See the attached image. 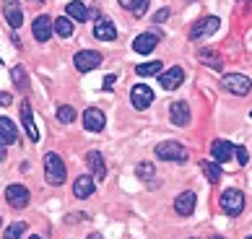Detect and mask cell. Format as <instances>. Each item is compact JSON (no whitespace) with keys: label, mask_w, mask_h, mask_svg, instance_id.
<instances>
[{"label":"cell","mask_w":252,"mask_h":239,"mask_svg":"<svg viewBox=\"0 0 252 239\" xmlns=\"http://www.w3.org/2000/svg\"><path fill=\"white\" fill-rule=\"evenodd\" d=\"M0 161H5V146L0 143Z\"/></svg>","instance_id":"obj_36"},{"label":"cell","mask_w":252,"mask_h":239,"mask_svg":"<svg viewBox=\"0 0 252 239\" xmlns=\"http://www.w3.org/2000/svg\"><path fill=\"white\" fill-rule=\"evenodd\" d=\"M115 81H117L115 76H107V78H104V89H112V84H115Z\"/></svg>","instance_id":"obj_35"},{"label":"cell","mask_w":252,"mask_h":239,"mask_svg":"<svg viewBox=\"0 0 252 239\" xmlns=\"http://www.w3.org/2000/svg\"><path fill=\"white\" fill-rule=\"evenodd\" d=\"M221 84L226 91H231V94H237V96H247L252 91V81L247 76H242V73H226V76L221 78Z\"/></svg>","instance_id":"obj_4"},{"label":"cell","mask_w":252,"mask_h":239,"mask_svg":"<svg viewBox=\"0 0 252 239\" xmlns=\"http://www.w3.org/2000/svg\"><path fill=\"white\" fill-rule=\"evenodd\" d=\"M3 16L13 29H18V26L24 24V11H21V5H18V0H5L3 3Z\"/></svg>","instance_id":"obj_13"},{"label":"cell","mask_w":252,"mask_h":239,"mask_svg":"<svg viewBox=\"0 0 252 239\" xmlns=\"http://www.w3.org/2000/svg\"><path fill=\"white\" fill-rule=\"evenodd\" d=\"M169 117H172V122H174V125L185 127V125L190 122V107L185 104V102H174V104L169 107Z\"/></svg>","instance_id":"obj_18"},{"label":"cell","mask_w":252,"mask_h":239,"mask_svg":"<svg viewBox=\"0 0 252 239\" xmlns=\"http://www.w3.org/2000/svg\"><path fill=\"white\" fill-rule=\"evenodd\" d=\"M24 232H26V224H24V221H16V224L8 226V232L3 234V239H21Z\"/></svg>","instance_id":"obj_27"},{"label":"cell","mask_w":252,"mask_h":239,"mask_svg":"<svg viewBox=\"0 0 252 239\" xmlns=\"http://www.w3.org/2000/svg\"><path fill=\"white\" fill-rule=\"evenodd\" d=\"M52 31L58 34V36H70L73 34V18H68V16H60L58 21H52Z\"/></svg>","instance_id":"obj_23"},{"label":"cell","mask_w":252,"mask_h":239,"mask_svg":"<svg viewBox=\"0 0 252 239\" xmlns=\"http://www.w3.org/2000/svg\"><path fill=\"white\" fill-rule=\"evenodd\" d=\"M164 70V62H158V60H151V62H143V65H135V73L138 76H158V73Z\"/></svg>","instance_id":"obj_25"},{"label":"cell","mask_w":252,"mask_h":239,"mask_svg":"<svg viewBox=\"0 0 252 239\" xmlns=\"http://www.w3.org/2000/svg\"><path fill=\"white\" fill-rule=\"evenodd\" d=\"M89 239H104V237H101V234H96V232H94V234H91Z\"/></svg>","instance_id":"obj_37"},{"label":"cell","mask_w":252,"mask_h":239,"mask_svg":"<svg viewBox=\"0 0 252 239\" xmlns=\"http://www.w3.org/2000/svg\"><path fill=\"white\" fill-rule=\"evenodd\" d=\"M156 156L161 161H188V151H185V146L182 143H177V141H164V143H158L156 146Z\"/></svg>","instance_id":"obj_2"},{"label":"cell","mask_w":252,"mask_h":239,"mask_svg":"<svg viewBox=\"0 0 252 239\" xmlns=\"http://www.w3.org/2000/svg\"><path fill=\"white\" fill-rule=\"evenodd\" d=\"M32 34H34L36 42H47L50 36H52V18H47V16H36L34 24H32Z\"/></svg>","instance_id":"obj_12"},{"label":"cell","mask_w":252,"mask_h":239,"mask_svg":"<svg viewBox=\"0 0 252 239\" xmlns=\"http://www.w3.org/2000/svg\"><path fill=\"white\" fill-rule=\"evenodd\" d=\"M158 81H161V86L166 91H174V89H180L182 86V81H185V70L180 65H174L169 70H161L158 73Z\"/></svg>","instance_id":"obj_7"},{"label":"cell","mask_w":252,"mask_h":239,"mask_svg":"<svg viewBox=\"0 0 252 239\" xmlns=\"http://www.w3.org/2000/svg\"><path fill=\"white\" fill-rule=\"evenodd\" d=\"M234 153H237V159H239L242 167H247V161H250V153H247V149H242V146H234Z\"/></svg>","instance_id":"obj_30"},{"label":"cell","mask_w":252,"mask_h":239,"mask_svg":"<svg viewBox=\"0 0 252 239\" xmlns=\"http://www.w3.org/2000/svg\"><path fill=\"white\" fill-rule=\"evenodd\" d=\"M219 24H221V21H219L216 16L200 18V21H198V24H195L192 29H190V39H200V36H208V34H213V31L219 29Z\"/></svg>","instance_id":"obj_9"},{"label":"cell","mask_w":252,"mask_h":239,"mask_svg":"<svg viewBox=\"0 0 252 239\" xmlns=\"http://www.w3.org/2000/svg\"><path fill=\"white\" fill-rule=\"evenodd\" d=\"M211 153H213V159H216L219 164H229L231 156H234V146H231L229 141H213L211 143Z\"/></svg>","instance_id":"obj_15"},{"label":"cell","mask_w":252,"mask_h":239,"mask_svg":"<svg viewBox=\"0 0 252 239\" xmlns=\"http://www.w3.org/2000/svg\"><path fill=\"white\" fill-rule=\"evenodd\" d=\"M200 60H211V68H216V70H221V60H219V58H213L211 52H205V50H200Z\"/></svg>","instance_id":"obj_31"},{"label":"cell","mask_w":252,"mask_h":239,"mask_svg":"<svg viewBox=\"0 0 252 239\" xmlns=\"http://www.w3.org/2000/svg\"><path fill=\"white\" fill-rule=\"evenodd\" d=\"M44 177H47V182L55 185V187H60L65 182V177H68L65 164H63V159L58 153H47V156H44Z\"/></svg>","instance_id":"obj_1"},{"label":"cell","mask_w":252,"mask_h":239,"mask_svg":"<svg viewBox=\"0 0 252 239\" xmlns=\"http://www.w3.org/2000/svg\"><path fill=\"white\" fill-rule=\"evenodd\" d=\"M21 120H24V127H26V135L32 138V141L36 143L39 141V130H36V125H34V117H32V104L26 102H21Z\"/></svg>","instance_id":"obj_16"},{"label":"cell","mask_w":252,"mask_h":239,"mask_svg":"<svg viewBox=\"0 0 252 239\" xmlns=\"http://www.w3.org/2000/svg\"><path fill=\"white\" fill-rule=\"evenodd\" d=\"M221 208L226 210L229 216H239L245 210V192L231 187V190H223L221 192Z\"/></svg>","instance_id":"obj_3"},{"label":"cell","mask_w":252,"mask_h":239,"mask_svg":"<svg viewBox=\"0 0 252 239\" xmlns=\"http://www.w3.org/2000/svg\"><path fill=\"white\" fill-rule=\"evenodd\" d=\"M211 239H223V237H211Z\"/></svg>","instance_id":"obj_38"},{"label":"cell","mask_w":252,"mask_h":239,"mask_svg":"<svg viewBox=\"0 0 252 239\" xmlns=\"http://www.w3.org/2000/svg\"><path fill=\"white\" fill-rule=\"evenodd\" d=\"M130 102H133L135 109H146V107H151L154 102V91L148 89V86H133V91H130Z\"/></svg>","instance_id":"obj_10"},{"label":"cell","mask_w":252,"mask_h":239,"mask_svg":"<svg viewBox=\"0 0 252 239\" xmlns=\"http://www.w3.org/2000/svg\"><path fill=\"white\" fill-rule=\"evenodd\" d=\"M120 5L127 8L133 16H143L148 11V0H120Z\"/></svg>","instance_id":"obj_26"},{"label":"cell","mask_w":252,"mask_h":239,"mask_svg":"<svg viewBox=\"0 0 252 239\" xmlns=\"http://www.w3.org/2000/svg\"><path fill=\"white\" fill-rule=\"evenodd\" d=\"M0 224H3V218H0Z\"/></svg>","instance_id":"obj_41"},{"label":"cell","mask_w":252,"mask_h":239,"mask_svg":"<svg viewBox=\"0 0 252 239\" xmlns=\"http://www.w3.org/2000/svg\"><path fill=\"white\" fill-rule=\"evenodd\" d=\"M91 192H94V177H89V174H83L73 182V195L76 198H89Z\"/></svg>","instance_id":"obj_20"},{"label":"cell","mask_w":252,"mask_h":239,"mask_svg":"<svg viewBox=\"0 0 252 239\" xmlns=\"http://www.w3.org/2000/svg\"><path fill=\"white\" fill-rule=\"evenodd\" d=\"M73 62H76V68L81 73H89V70H94L96 65H101V55L96 50H81V52H76Z\"/></svg>","instance_id":"obj_5"},{"label":"cell","mask_w":252,"mask_h":239,"mask_svg":"<svg viewBox=\"0 0 252 239\" xmlns=\"http://www.w3.org/2000/svg\"><path fill=\"white\" fill-rule=\"evenodd\" d=\"M156 44H158V36H156V34H141V36H135L133 50H135L138 55H148V52L156 50Z\"/></svg>","instance_id":"obj_17"},{"label":"cell","mask_w":252,"mask_h":239,"mask_svg":"<svg viewBox=\"0 0 252 239\" xmlns=\"http://www.w3.org/2000/svg\"><path fill=\"white\" fill-rule=\"evenodd\" d=\"M247 239H252V237H247Z\"/></svg>","instance_id":"obj_42"},{"label":"cell","mask_w":252,"mask_h":239,"mask_svg":"<svg viewBox=\"0 0 252 239\" xmlns=\"http://www.w3.org/2000/svg\"><path fill=\"white\" fill-rule=\"evenodd\" d=\"M200 169H203L205 177H208L211 185H219V182H221L223 169H221V164H219V161H200Z\"/></svg>","instance_id":"obj_22"},{"label":"cell","mask_w":252,"mask_h":239,"mask_svg":"<svg viewBox=\"0 0 252 239\" xmlns=\"http://www.w3.org/2000/svg\"><path fill=\"white\" fill-rule=\"evenodd\" d=\"M86 164H89V169H91V177H94V182H101V179L107 177V164H104V159H101L99 151H89Z\"/></svg>","instance_id":"obj_11"},{"label":"cell","mask_w":252,"mask_h":239,"mask_svg":"<svg viewBox=\"0 0 252 239\" xmlns=\"http://www.w3.org/2000/svg\"><path fill=\"white\" fill-rule=\"evenodd\" d=\"M138 174H141V177H154V167L151 164H141V167H138Z\"/></svg>","instance_id":"obj_32"},{"label":"cell","mask_w":252,"mask_h":239,"mask_svg":"<svg viewBox=\"0 0 252 239\" xmlns=\"http://www.w3.org/2000/svg\"><path fill=\"white\" fill-rule=\"evenodd\" d=\"M11 102H13V96H11V94H5V91H0V107H8Z\"/></svg>","instance_id":"obj_34"},{"label":"cell","mask_w":252,"mask_h":239,"mask_svg":"<svg viewBox=\"0 0 252 239\" xmlns=\"http://www.w3.org/2000/svg\"><path fill=\"white\" fill-rule=\"evenodd\" d=\"M5 200L11 208H26L29 206V190L24 185H8L5 187Z\"/></svg>","instance_id":"obj_6"},{"label":"cell","mask_w":252,"mask_h":239,"mask_svg":"<svg viewBox=\"0 0 252 239\" xmlns=\"http://www.w3.org/2000/svg\"><path fill=\"white\" fill-rule=\"evenodd\" d=\"M68 18H73V21H86L89 18V8L83 5V3H78V0H73V3H68Z\"/></svg>","instance_id":"obj_24"},{"label":"cell","mask_w":252,"mask_h":239,"mask_svg":"<svg viewBox=\"0 0 252 239\" xmlns=\"http://www.w3.org/2000/svg\"><path fill=\"white\" fill-rule=\"evenodd\" d=\"M32 239H39V237H32Z\"/></svg>","instance_id":"obj_39"},{"label":"cell","mask_w":252,"mask_h":239,"mask_svg":"<svg viewBox=\"0 0 252 239\" xmlns=\"http://www.w3.org/2000/svg\"><path fill=\"white\" fill-rule=\"evenodd\" d=\"M58 120L60 122H73V120H76V109L73 107H68V104H63V107H58Z\"/></svg>","instance_id":"obj_29"},{"label":"cell","mask_w":252,"mask_h":239,"mask_svg":"<svg viewBox=\"0 0 252 239\" xmlns=\"http://www.w3.org/2000/svg\"><path fill=\"white\" fill-rule=\"evenodd\" d=\"M166 18H169V8H161V11H158V13L154 16V21H156V24H164Z\"/></svg>","instance_id":"obj_33"},{"label":"cell","mask_w":252,"mask_h":239,"mask_svg":"<svg viewBox=\"0 0 252 239\" xmlns=\"http://www.w3.org/2000/svg\"><path fill=\"white\" fill-rule=\"evenodd\" d=\"M94 36L101 42H112V39H117V29H115V24L112 21H99L94 26Z\"/></svg>","instance_id":"obj_21"},{"label":"cell","mask_w":252,"mask_h":239,"mask_svg":"<svg viewBox=\"0 0 252 239\" xmlns=\"http://www.w3.org/2000/svg\"><path fill=\"white\" fill-rule=\"evenodd\" d=\"M0 65H3V60H0Z\"/></svg>","instance_id":"obj_40"},{"label":"cell","mask_w":252,"mask_h":239,"mask_svg":"<svg viewBox=\"0 0 252 239\" xmlns=\"http://www.w3.org/2000/svg\"><path fill=\"white\" fill-rule=\"evenodd\" d=\"M195 203H198L195 192H192V190H185L182 195H177V200H174V210H177L180 216H190L192 210H195Z\"/></svg>","instance_id":"obj_14"},{"label":"cell","mask_w":252,"mask_h":239,"mask_svg":"<svg viewBox=\"0 0 252 239\" xmlns=\"http://www.w3.org/2000/svg\"><path fill=\"white\" fill-rule=\"evenodd\" d=\"M18 141V130H16V125L11 122L8 117H0V143L3 146H11Z\"/></svg>","instance_id":"obj_19"},{"label":"cell","mask_w":252,"mask_h":239,"mask_svg":"<svg viewBox=\"0 0 252 239\" xmlns=\"http://www.w3.org/2000/svg\"><path fill=\"white\" fill-rule=\"evenodd\" d=\"M11 78H13V84L18 86V89H29V78H26V73H24V68H13L11 70Z\"/></svg>","instance_id":"obj_28"},{"label":"cell","mask_w":252,"mask_h":239,"mask_svg":"<svg viewBox=\"0 0 252 239\" xmlns=\"http://www.w3.org/2000/svg\"><path fill=\"white\" fill-rule=\"evenodd\" d=\"M104 125H107V117H104V112H101V109H96V107H89L86 112H83V127H86V130H91V133H99Z\"/></svg>","instance_id":"obj_8"}]
</instances>
